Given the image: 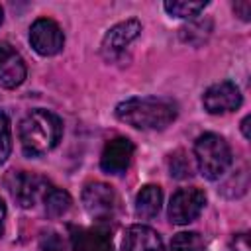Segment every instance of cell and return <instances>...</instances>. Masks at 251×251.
Masks as SVG:
<instances>
[{"instance_id": "1", "label": "cell", "mask_w": 251, "mask_h": 251, "mask_svg": "<svg viewBox=\"0 0 251 251\" xmlns=\"http://www.w3.org/2000/svg\"><path fill=\"white\" fill-rule=\"evenodd\" d=\"M178 106L171 98L163 96H143L127 98L116 106V118L135 129L159 131L176 120Z\"/></svg>"}, {"instance_id": "2", "label": "cell", "mask_w": 251, "mask_h": 251, "mask_svg": "<svg viewBox=\"0 0 251 251\" xmlns=\"http://www.w3.org/2000/svg\"><path fill=\"white\" fill-rule=\"evenodd\" d=\"M63 135V122L57 114L37 108L20 124V141L27 157H41L51 151Z\"/></svg>"}, {"instance_id": "3", "label": "cell", "mask_w": 251, "mask_h": 251, "mask_svg": "<svg viewBox=\"0 0 251 251\" xmlns=\"http://www.w3.org/2000/svg\"><path fill=\"white\" fill-rule=\"evenodd\" d=\"M194 159L198 171L208 180L222 178L231 165V149L218 133H202L194 141Z\"/></svg>"}, {"instance_id": "4", "label": "cell", "mask_w": 251, "mask_h": 251, "mask_svg": "<svg viewBox=\"0 0 251 251\" xmlns=\"http://www.w3.org/2000/svg\"><path fill=\"white\" fill-rule=\"evenodd\" d=\"M204 206H206V194L200 188H196V186L180 188L171 196L169 220L176 226L190 224L200 216Z\"/></svg>"}, {"instance_id": "5", "label": "cell", "mask_w": 251, "mask_h": 251, "mask_svg": "<svg viewBox=\"0 0 251 251\" xmlns=\"http://www.w3.org/2000/svg\"><path fill=\"white\" fill-rule=\"evenodd\" d=\"M6 186L12 194V198L22 208H31L41 194L47 192V180L39 175L25 173V171H12L6 176Z\"/></svg>"}, {"instance_id": "6", "label": "cell", "mask_w": 251, "mask_h": 251, "mask_svg": "<svg viewBox=\"0 0 251 251\" xmlns=\"http://www.w3.org/2000/svg\"><path fill=\"white\" fill-rule=\"evenodd\" d=\"M29 43L35 49V53L43 57H53L63 49L65 35L57 22L49 18H39L29 27Z\"/></svg>"}, {"instance_id": "7", "label": "cell", "mask_w": 251, "mask_h": 251, "mask_svg": "<svg viewBox=\"0 0 251 251\" xmlns=\"http://www.w3.org/2000/svg\"><path fill=\"white\" fill-rule=\"evenodd\" d=\"M84 210L96 220H108L116 210V194L106 182H88L82 188Z\"/></svg>"}, {"instance_id": "8", "label": "cell", "mask_w": 251, "mask_h": 251, "mask_svg": "<svg viewBox=\"0 0 251 251\" xmlns=\"http://www.w3.org/2000/svg\"><path fill=\"white\" fill-rule=\"evenodd\" d=\"M202 104L210 114H227L241 106V92L233 82L222 80L204 92Z\"/></svg>"}, {"instance_id": "9", "label": "cell", "mask_w": 251, "mask_h": 251, "mask_svg": "<svg viewBox=\"0 0 251 251\" xmlns=\"http://www.w3.org/2000/svg\"><path fill=\"white\" fill-rule=\"evenodd\" d=\"M133 143L127 137H114L104 145L100 167L108 175H122L127 171L129 161L133 157Z\"/></svg>"}, {"instance_id": "10", "label": "cell", "mask_w": 251, "mask_h": 251, "mask_svg": "<svg viewBox=\"0 0 251 251\" xmlns=\"http://www.w3.org/2000/svg\"><path fill=\"white\" fill-rule=\"evenodd\" d=\"M141 33V24L137 20H126L116 24L114 27L108 29V33L102 39V53L106 59H116L120 53H124V49L137 39V35Z\"/></svg>"}, {"instance_id": "11", "label": "cell", "mask_w": 251, "mask_h": 251, "mask_svg": "<svg viewBox=\"0 0 251 251\" xmlns=\"http://www.w3.org/2000/svg\"><path fill=\"white\" fill-rule=\"evenodd\" d=\"M25 78V63L22 55L8 43L0 41V86L16 88Z\"/></svg>"}, {"instance_id": "12", "label": "cell", "mask_w": 251, "mask_h": 251, "mask_svg": "<svg viewBox=\"0 0 251 251\" xmlns=\"http://www.w3.org/2000/svg\"><path fill=\"white\" fill-rule=\"evenodd\" d=\"M73 251H114L112 235L106 227H71Z\"/></svg>"}, {"instance_id": "13", "label": "cell", "mask_w": 251, "mask_h": 251, "mask_svg": "<svg viewBox=\"0 0 251 251\" xmlns=\"http://www.w3.org/2000/svg\"><path fill=\"white\" fill-rule=\"evenodd\" d=\"M122 251H165L163 241L149 226H129L122 239Z\"/></svg>"}, {"instance_id": "14", "label": "cell", "mask_w": 251, "mask_h": 251, "mask_svg": "<svg viewBox=\"0 0 251 251\" xmlns=\"http://www.w3.org/2000/svg\"><path fill=\"white\" fill-rule=\"evenodd\" d=\"M163 204V192L157 184H145L135 196V214L141 220H151L159 214Z\"/></svg>"}, {"instance_id": "15", "label": "cell", "mask_w": 251, "mask_h": 251, "mask_svg": "<svg viewBox=\"0 0 251 251\" xmlns=\"http://www.w3.org/2000/svg\"><path fill=\"white\" fill-rule=\"evenodd\" d=\"M43 202H45V212L51 218H59L63 216L69 208H71V196L67 190L61 188H47V192L43 194Z\"/></svg>"}, {"instance_id": "16", "label": "cell", "mask_w": 251, "mask_h": 251, "mask_svg": "<svg viewBox=\"0 0 251 251\" xmlns=\"http://www.w3.org/2000/svg\"><path fill=\"white\" fill-rule=\"evenodd\" d=\"M206 6H208V2H190V0L188 2L186 0H169V2H165L167 14L175 16V18H194Z\"/></svg>"}, {"instance_id": "17", "label": "cell", "mask_w": 251, "mask_h": 251, "mask_svg": "<svg viewBox=\"0 0 251 251\" xmlns=\"http://www.w3.org/2000/svg\"><path fill=\"white\" fill-rule=\"evenodd\" d=\"M173 251H206L204 239L196 231H180L171 241Z\"/></svg>"}, {"instance_id": "18", "label": "cell", "mask_w": 251, "mask_h": 251, "mask_svg": "<svg viewBox=\"0 0 251 251\" xmlns=\"http://www.w3.org/2000/svg\"><path fill=\"white\" fill-rule=\"evenodd\" d=\"M169 171L175 178H188L192 175V165L182 151H176L169 157Z\"/></svg>"}, {"instance_id": "19", "label": "cell", "mask_w": 251, "mask_h": 251, "mask_svg": "<svg viewBox=\"0 0 251 251\" xmlns=\"http://www.w3.org/2000/svg\"><path fill=\"white\" fill-rule=\"evenodd\" d=\"M12 151V137H10V120L4 112H0V165L6 163Z\"/></svg>"}, {"instance_id": "20", "label": "cell", "mask_w": 251, "mask_h": 251, "mask_svg": "<svg viewBox=\"0 0 251 251\" xmlns=\"http://www.w3.org/2000/svg\"><path fill=\"white\" fill-rule=\"evenodd\" d=\"M210 29H212V25H210V22H192V24H188L186 27H182L180 29V37L184 39V41H188V43H192L194 41V35H198V43H202L208 35H210Z\"/></svg>"}, {"instance_id": "21", "label": "cell", "mask_w": 251, "mask_h": 251, "mask_svg": "<svg viewBox=\"0 0 251 251\" xmlns=\"http://www.w3.org/2000/svg\"><path fill=\"white\" fill-rule=\"evenodd\" d=\"M39 249L41 251H65V241L63 237L49 229V231H43L41 237H39Z\"/></svg>"}, {"instance_id": "22", "label": "cell", "mask_w": 251, "mask_h": 251, "mask_svg": "<svg viewBox=\"0 0 251 251\" xmlns=\"http://www.w3.org/2000/svg\"><path fill=\"white\" fill-rule=\"evenodd\" d=\"M233 10H235V14H239L241 20H245V22L251 20V2H247V0L235 2V4H233Z\"/></svg>"}, {"instance_id": "23", "label": "cell", "mask_w": 251, "mask_h": 251, "mask_svg": "<svg viewBox=\"0 0 251 251\" xmlns=\"http://www.w3.org/2000/svg\"><path fill=\"white\" fill-rule=\"evenodd\" d=\"M247 249H249V245H247V237L245 235H239L237 239H233L231 251H247Z\"/></svg>"}, {"instance_id": "24", "label": "cell", "mask_w": 251, "mask_h": 251, "mask_svg": "<svg viewBox=\"0 0 251 251\" xmlns=\"http://www.w3.org/2000/svg\"><path fill=\"white\" fill-rule=\"evenodd\" d=\"M249 122H251V116H245L243 122H241V131H243V137H245V139L251 137V133H249Z\"/></svg>"}, {"instance_id": "25", "label": "cell", "mask_w": 251, "mask_h": 251, "mask_svg": "<svg viewBox=\"0 0 251 251\" xmlns=\"http://www.w3.org/2000/svg\"><path fill=\"white\" fill-rule=\"evenodd\" d=\"M4 220H6V204L0 198V235L4 233Z\"/></svg>"}, {"instance_id": "26", "label": "cell", "mask_w": 251, "mask_h": 251, "mask_svg": "<svg viewBox=\"0 0 251 251\" xmlns=\"http://www.w3.org/2000/svg\"><path fill=\"white\" fill-rule=\"evenodd\" d=\"M2 20H4V12H2V8H0V25H2Z\"/></svg>"}]
</instances>
